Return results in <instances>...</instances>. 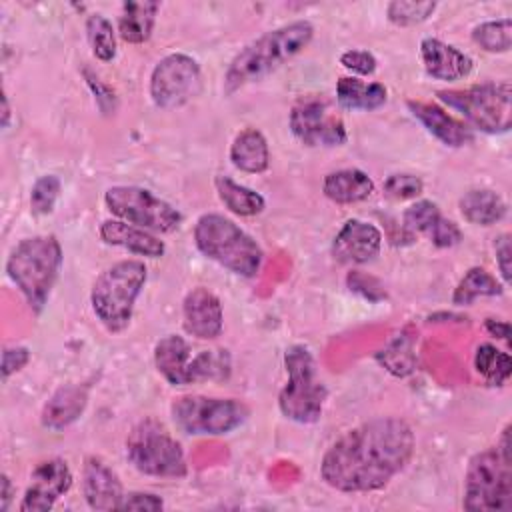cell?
Masks as SVG:
<instances>
[{"instance_id": "7bdbcfd3", "label": "cell", "mask_w": 512, "mask_h": 512, "mask_svg": "<svg viewBox=\"0 0 512 512\" xmlns=\"http://www.w3.org/2000/svg\"><path fill=\"white\" fill-rule=\"evenodd\" d=\"M162 508H164V500L152 492H128V494H124L120 510L158 512Z\"/></svg>"}, {"instance_id": "ac0fdd59", "label": "cell", "mask_w": 512, "mask_h": 512, "mask_svg": "<svg viewBox=\"0 0 512 512\" xmlns=\"http://www.w3.org/2000/svg\"><path fill=\"white\" fill-rule=\"evenodd\" d=\"M402 222L406 230L426 236L436 248H452L462 240L456 222L446 218L432 200H416L410 204L402 214Z\"/></svg>"}, {"instance_id": "30bf717a", "label": "cell", "mask_w": 512, "mask_h": 512, "mask_svg": "<svg viewBox=\"0 0 512 512\" xmlns=\"http://www.w3.org/2000/svg\"><path fill=\"white\" fill-rule=\"evenodd\" d=\"M250 410L236 398L184 394L170 404L174 424L190 436H224L240 428Z\"/></svg>"}, {"instance_id": "8fae6325", "label": "cell", "mask_w": 512, "mask_h": 512, "mask_svg": "<svg viewBox=\"0 0 512 512\" xmlns=\"http://www.w3.org/2000/svg\"><path fill=\"white\" fill-rule=\"evenodd\" d=\"M104 204L112 216L148 232L170 234L182 224V214L164 198L142 186H110Z\"/></svg>"}, {"instance_id": "ab89813d", "label": "cell", "mask_w": 512, "mask_h": 512, "mask_svg": "<svg viewBox=\"0 0 512 512\" xmlns=\"http://www.w3.org/2000/svg\"><path fill=\"white\" fill-rule=\"evenodd\" d=\"M340 64L358 76H372L376 72V58L372 52L362 48H350L340 54Z\"/></svg>"}, {"instance_id": "4dcf8cb0", "label": "cell", "mask_w": 512, "mask_h": 512, "mask_svg": "<svg viewBox=\"0 0 512 512\" xmlns=\"http://www.w3.org/2000/svg\"><path fill=\"white\" fill-rule=\"evenodd\" d=\"M474 368L490 386H504L512 374V360L508 352L484 342L474 352Z\"/></svg>"}, {"instance_id": "e0dca14e", "label": "cell", "mask_w": 512, "mask_h": 512, "mask_svg": "<svg viewBox=\"0 0 512 512\" xmlns=\"http://www.w3.org/2000/svg\"><path fill=\"white\" fill-rule=\"evenodd\" d=\"M82 492L86 504L98 512L120 510L124 488L118 474L98 456H88L82 466Z\"/></svg>"}, {"instance_id": "603a6c76", "label": "cell", "mask_w": 512, "mask_h": 512, "mask_svg": "<svg viewBox=\"0 0 512 512\" xmlns=\"http://www.w3.org/2000/svg\"><path fill=\"white\" fill-rule=\"evenodd\" d=\"M190 360V346L178 334H166L154 346V366L170 386L190 384Z\"/></svg>"}, {"instance_id": "44dd1931", "label": "cell", "mask_w": 512, "mask_h": 512, "mask_svg": "<svg viewBox=\"0 0 512 512\" xmlns=\"http://www.w3.org/2000/svg\"><path fill=\"white\" fill-rule=\"evenodd\" d=\"M100 238L110 244V246H118L124 248L132 254L138 256H146V258H160L166 252L164 242L154 234L148 232L144 228H138L134 224H128L124 220H104L100 224Z\"/></svg>"}, {"instance_id": "bcb514c9", "label": "cell", "mask_w": 512, "mask_h": 512, "mask_svg": "<svg viewBox=\"0 0 512 512\" xmlns=\"http://www.w3.org/2000/svg\"><path fill=\"white\" fill-rule=\"evenodd\" d=\"M486 330L490 336H496L500 340H506L508 342V336H510V324L506 320H494V318H488L484 322Z\"/></svg>"}, {"instance_id": "f35d334b", "label": "cell", "mask_w": 512, "mask_h": 512, "mask_svg": "<svg viewBox=\"0 0 512 512\" xmlns=\"http://www.w3.org/2000/svg\"><path fill=\"white\" fill-rule=\"evenodd\" d=\"M346 284L352 292L360 294L362 298L370 300V302H380L386 298V292H384V286L374 278V276H368L366 272H360V270H352L348 272L346 276Z\"/></svg>"}, {"instance_id": "b9f144b4", "label": "cell", "mask_w": 512, "mask_h": 512, "mask_svg": "<svg viewBox=\"0 0 512 512\" xmlns=\"http://www.w3.org/2000/svg\"><path fill=\"white\" fill-rule=\"evenodd\" d=\"M494 254H496V266L502 276V284L508 286L512 278V246H510V234H500L494 240Z\"/></svg>"}, {"instance_id": "e575fe53", "label": "cell", "mask_w": 512, "mask_h": 512, "mask_svg": "<svg viewBox=\"0 0 512 512\" xmlns=\"http://www.w3.org/2000/svg\"><path fill=\"white\" fill-rule=\"evenodd\" d=\"M86 36L92 54L100 62H112L116 58V30L104 14L94 12L86 18Z\"/></svg>"}, {"instance_id": "74e56055", "label": "cell", "mask_w": 512, "mask_h": 512, "mask_svg": "<svg viewBox=\"0 0 512 512\" xmlns=\"http://www.w3.org/2000/svg\"><path fill=\"white\" fill-rule=\"evenodd\" d=\"M382 190L392 200H414L422 194L424 182L414 174H390L384 180Z\"/></svg>"}, {"instance_id": "f546056e", "label": "cell", "mask_w": 512, "mask_h": 512, "mask_svg": "<svg viewBox=\"0 0 512 512\" xmlns=\"http://www.w3.org/2000/svg\"><path fill=\"white\" fill-rule=\"evenodd\" d=\"M504 292V284L492 276L482 266H472L456 284L452 292V304L456 306H468L476 298L482 296H500Z\"/></svg>"}, {"instance_id": "8992f818", "label": "cell", "mask_w": 512, "mask_h": 512, "mask_svg": "<svg viewBox=\"0 0 512 512\" xmlns=\"http://www.w3.org/2000/svg\"><path fill=\"white\" fill-rule=\"evenodd\" d=\"M148 280L142 260H120L98 274L90 290V306L98 322L112 334L130 326L134 304Z\"/></svg>"}, {"instance_id": "9a60e30c", "label": "cell", "mask_w": 512, "mask_h": 512, "mask_svg": "<svg viewBox=\"0 0 512 512\" xmlns=\"http://www.w3.org/2000/svg\"><path fill=\"white\" fill-rule=\"evenodd\" d=\"M382 248V232L372 222L350 218L332 240V256L346 266H360L372 262Z\"/></svg>"}, {"instance_id": "ba28073f", "label": "cell", "mask_w": 512, "mask_h": 512, "mask_svg": "<svg viewBox=\"0 0 512 512\" xmlns=\"http://www.w3.org/2000/svg\"><path fill=\"white\" fill-rule=\"evenodd\" d=\"M438 100L456 110L468 128L504 134L512 126V86L508 80L482 82L460 90H440Z\"/></svg>"}, {"instance_id": "9c48e42d", "label": "cell", "mask_w": 512, "mask_h": 512, "mask_svg": "<svg viewBox=\"0 0 512 512\" xmlns=\"http://www.w3.org/2000/svg\"><path fill=\"white\" fill-rule=\"evenodd\" d=\"M126 458L144 476L184 478L188 472L180 442L154 418H144L130 430Z\"/></svg>"}, {"instance_id": "7c38bea8", "label": "cell", "mask_w": 512, "mask_h": 512, "mask_svg": "<svg viewBox=\"0 0 512 512\" xmlns=\"http://www.w3.org/2000/svg\"><path fill=\"white\" fill-rule=\"evenodd\" d=\"M148 90L154 106L162 110L180 108L202 90L200 64L184 52L166 54L152 68Z\"/></svg>"}, {"instance_id": "60d3db41", "label": "cell", "mask_w": 512, "mask_h": 512, "mask_svg": "<svg viewBox=\"0 0 512 512\" xmlns=\"http://www.w3.org/2000/svg\"><path fill=\"white\" fill-rule=\"evenodd\" d=\"M30 362V350L26 346H8L2 352V380H8L12 374L20 372Z\"/></svg>"}, {"instance_id": "3957f363", "label": "cell", "mask_w": 512, "mask_h": 512, "mask_svg": "<svg viewBox=\"0 0 512 512\" xmlns=\"http://www.w3.org/2000/svg\"><path fill=\"white\" fill-rule=\"evenodd\" d=\"M62 246L52 234L22 238L6 258V274L26 304L40 314L62 268Z\"/></svg>"}, {"instance_id": "cb8c5ba5", "label": "cell", "mask_w": 512, "mask_h": 512, "mask_svg": "<svg viewBox=\"0 0 512 512\" xmlns=\"http://www.w3.org/2000/svg\"><path fill=\"white\" fill-rule=\"evenodd\" d=\"M322 192L336 204H356L372 196L374 182L364 170L342 168L324 176Z\"/></svg>"}, {"instance_id": "ee69618b", "label": "cell", "mask_w": 512, "mask_h": 512, "mask_svg": "<svg viewBox=\"0 0 512 512\" xmlns=\"http://www.w3.org/2000/svg\"><path fill=\"white\" fill-rule=\"evenodd\" d=\"M82 72H84V76H86V82H88L90 90L94 92V98H96L98 108H100L104 114H110V112L116 108V96H114V92H112L96 74H92L88 68H84Z\"/></svg>"}, {"instance_id": "f1b7e54d", "label": "cell", "mask_w": 512, "mask_h": 512, "mask_svg": "<svg viewBox=\"0 0 512 512\" xmlns=\"http://www.w3.org/2000/svg\"><path fill=\"white\" fill-rule=\"evenodd\" d=\"M214 188L220 202L236 216H258L266 208V200L260 192L232 180L230 176H216Z\"/></svg>"}, {"instance_id": "7dc6e473", "label": "cell", "mask_w": 512, "mask_h": 512, "mask_svg": "<svg viewBox=\"0 0 512 512\" xmlns=\"http://www.w3.org/2000/svg\"><path fill=\"white\" fill-rule=\"evenodd\" d=\"M10 124V104H8V96H2V128H8Z\"/></svg>"}, {"instance_id": "6da1fadb", "label": "cell", "mask_w": 512, "mask_h": 512, "mask_svg": "<svg viewBox=\"0 0 512 512\" xmlns=\"http://www.w3.org/2000/svg\"><path fill=\"white\" fill-rule=\"evenodd\" d=\"M414 448L416 438L404 418H372L348 430L324 452L320 478L346 494L382 490L410 464Z\"/></svg>"}, {"instance_id": "277c9868", "label": "cell", "mask_w": 512, "mask_h": 512, "mask_svg": "<svg viewBox=\"0 0 512 512\" xmlns=\"http://www.w3.org/2000/svg\"><path fill=\"white\" fill-rule=\"evenodd\" d=\"M462 506L470 512H506L512 508L510 424L504 426L496 446L480 450L468 460Z\"/></svg>"}, {"instance_id": "7402d4cb", "label": "cell", "mask_w": 512, "mask_h": 512, "mask_svg": "<svg viewBox=\"0 0 512 512\" xmlns=\"http://www.w3.org/2000/svg\"><path fill=\"white\" fill-rule=\"evenodd\" d=\"M88 404V388L68 384L58 388L44 404L40 422L44 428L60 432L68 428L72 422H76Z\"/></svg>"}, {"instance_id": "d6986e66", "label": "cell", "mask_w": 512, "mask_h": 512, "mask_svg": "<svg viewBox=\"0 0 512 512\" xmlns=\"http://www.w3.org/2000/svg\"><path fill=\"white\" fill-rule=\"evenodd\" d=\"M420 58L424 70L430 78L442 82H456L466 78L472 72V58L458 50L452 44L442 42L440 38L426 36L420 42Z\"/></svg>"}, {"instance_id": "4316f807", "label": "cell", "mask_w": 512, "mask_h": 512, "mask_svg": "<svg viewBox=\"0 0 512 512\" xmlns=\"http://www.w3.org/2000/svg\"><path fill=\"white\" fill-rule=\"evenodd\" d=\"M388 100V90L380 82H364L356 76H342L336 82V102L344 110H378Z\"/></svg>"}, {"instance_id": "4fadbf2b", "label": "cell", "mask_w": 512, "mask_h": 512, "mask_svg": "<svg viewBox=\"0 0 512 512\" xmlns=\"http://www.w3.org/2000/svg\"><path fill=\"white\" fill-rule=\"evenodd\" d=\"M288 126L296 140L308 148H334L348 140L342 116L326 98L320 96L300 98L290 110Z\"/></svg>"}, {"instance_id": "52a82bcc", "label": "cell", "mask_w": 512, "mask_h": 512, "mask_svg": "<svg viewBox=\"0 0 512 512\" xmlns=\"http://www.w3.org/2000/svg\"><path fill=\"white\" fill-rule=\"evenodd\" d=\"M284 368L288 380L278 394L282 416L298 424L320 420L328 390L318 378L312 352L302 344H292L284 352Z\"/></svg>"}, {"instance_id": "f6af8a7d", "label": "cell", "mask_w": 512, "mask_h": 512, "mask_svg": "<svg viewBox=\"0 0 512 512\" xmlns=\"http://www.w3.org/2000/svg\"><path fill=\"white\" fill-rule=\"evenodd\" d=\"M12 496H14L12 480L6 472H2V476H0V512H6L10 508Z\"/></svg>"}, {"instance_id": "836d02e7", "label": "cell", "mask_w": 512, "mask_h": 512, "mask_svg": "<svg viewBox=\"0 0 512 512\" xmlns=\"http://www.w3.org/2000/svg\"><path fill=\"white\" fill-rule=\"evenodd\" d=\"M472 42L484 52L502 54L512 48V20H486L472 28Z\"/></svg>"}, {"instance_id": "8d00e7d4", "label": "cell", "mask_w": 512, "mask_h": 512, "mask_svg": "<svg viewBox=\"0 0 512 512\" xmlns=\"http://www.w3.org/2000/svg\"><path fill=\"white\" fill-rule=\"evenodd\" d=\"M62 182L56 174H42L30 188V210L36 216H46L54 210Z\"/></svg>"}, {"instance_id": "2e32d148", "label": "cell", "mask_w": 512, "mask_h": 512, "mask_svg": "<svg viewBox=\"0 0 512 512\" xmlns=\"http://www.w3.org/2000/svg\"><path fill=\"white\" fill-rule=\"evenodd\" d=\"M182 324L184 330L198 340L218 338L224 326L220 298L204 286L192 288L182 302Z\"/></svg>"}, {"instance_id": "d4e9b609", "label": "cell", "mask_w": 512, "mask_h": 512, "mask_svg": "<svg viewBox=\"0 0 512 512\" xmlns=\"http://www.w3.org/2000/svg\"><path fill=\"white\" fill-rule=\"evenodd\" d=\"M230 162L240 172H266L270 166V148L266 136L256 128L240 130L230 144Z\"/></svg>"}, {"instance_id": "5b68a950", "label": "cell", "mask_w": 512, "mask_h": 512, "mask_svg": "<svg viewBox=\"0 0 512 512\" xmlns=\"http://www.w3.org/2000/svg\"><path fill=\"white\" fill-rule=\"evenodd\" d=\"M192 234L198 252L228 272L242 278H254L260 272L264 262L260 244L224 214H202Z\"/></svg>"}, {"instance_id": "d6a6232c", "label": "cell", "mask_w": 512, "mask_h": 512, "mask_svg": "<svg viewBox=\"0 0 512 512\" xmlns=\"http://www.w3.org/2000/svg\"><path fill=\"white\" fill-rule=\"evenodd\" d=\"M232 360L228 350L214 348V350H202L190 360V384L196 382H222L230 376Z\"/></svg>"}, {"instance_id": "7a4b0ae2", "label": "cell", "mask_w": 512, "mask_h": 512, "mask_svg": "<svg viewBox=\"0 0 512 512\" xmlns=\"http://www.w3.org/2000/svg\"><path fill=\"white\" fill-rule=\"evenodd\" d=\"M312 36L314 26L308 20H294L260 34L230 60L224 72V92L234 94L248 84L260 82L300 54L310 44Z\"/></svg>"}, {"instance_id": "ffe728a7", "label": "cell", "mask_w": 512, "mask_h": 512, "mask_svg": "<svg viewBox=\"0 0 512 512\" xmlns=\"http://www.w3.org/2000/svg\"><path fill=\"white\" fill-rule=\"evenodd\" d=\"M406 106L410 114L444 146L462 148L474 140L472 128H468L464 122L448 114L442 106L422 100H408Z\"/></svg>"}, {"instance_id": "484cf974", "label": "cell", "mask_w": 512, "mask_h": 512, "mask_svg": "<svg viewBox=\"0 0 512 512\" xmlns=\"http://www.w3.org/2000/svg\"><path fill=\"white\" fill-rule=\"evenodd\" d=\"M160 2L128 0L120 8L118 36L128 44H144L154 30Z\"/></svg>"}, {"instance_id": "83f0119b", "label": "cell", "mask_w": 512, "mask_h": 512, "mask_svg": "<svg viewBox=\"0 0 512 512\" xmlns=\"http://www.w3.org/2000/svg\"><path fill=\"white\" fill-rule=\"evenodd\" d=\"M460 214L466 222L476 226H492L506 216V202L500 194L488 188H474L460 196Z\"/></svg>"}, {"instance_id": "1f68e13d", "label": "cell", "mask_w": 512, "mask_h": 512, "mask_svg": "<svg viewBox=\"0 0 512 512\" xmlns=\"http://www.w3.org/2000/svg\"><path fill=\"white\" fill-rule=\"evenodd\" d=\"M376 360L398 378L410 376L416 370V352L414 340L408 334H398L382 350L376 352Z\"/></svg>"}, {"instance_id": "5bb4252c", "label": "cell", "mask_w": 512, "mask_h": 512, "mask_svg": "<svg viewBox=\"0 0 512 512\" xmlns=\"http://www.w3.org/2000/svg\"><path fill=\"white\" fill-rule=\"evenodd\" d=\"M72 470L62 458H48L40 462L28 480L24 496L20 500V512H46L70 490Z\"/></svg>"}, {"instance_id": "d590c367", "label": "cell", "mask_w": 512, "mask_h": 512, "mask_svg": "<svg viewBox=\"0 0 512 512\" xmlns=\"http://www.w3.org/2000/svg\"><path fill=\"white\" fill-rule=\"evenodd\" d=\"M436 10V2L432 0H394L386 6V16L396 26H416L426 22Z\"/></svg>"}]
</instances>
